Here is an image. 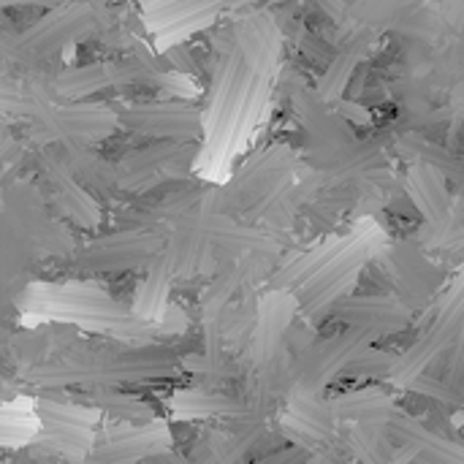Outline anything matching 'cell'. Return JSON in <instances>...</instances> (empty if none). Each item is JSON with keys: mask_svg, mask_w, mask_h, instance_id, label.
I'll list each match as a JSON object with an SVG mask.
<instances>
[{"mask_svg": "<svg viewBox=\"0 0 464 464\" xmlns=\"http://www.w3.org/2000/svg\"><path fill=\"white\" fill-rule=\"evenodd\" d=\"M87 405L98 408L103 416L114 419V421H125V424H147L155 421V411L130 394H120L117 389H90L87 397H82Z\"/></svg>", "mask_w": 464, "mask_h": 464, "instance_id": "f546056e", "label": "cell"}, {"mask_svg": "<svg viewBox=\"0 0 464 464\" xmlns=\"http://www.w3.org/2000/svg\"><path fill=\"white\" fill-rule=\"evenodd\" d=\"M196 155L198 147L179 139H158L128 150L120 160V190L128 196H144L171 177H185Z\"/></svg>", "mask_w": 464, "mask_h": 464, "instance_id": "5b68a950", "label": "cell"}, {"mask_svg": "<svg viewBox=\"0 0 464 464\" xmlns=\"http://www.w3.org/2000/svg\"><path fill=\"white\" fill-rule=\"evenodd\" d=\"M22 307L35 315L76 324L87 332H114L136 318L133 307H122L98 285L87 283H33L22 294Z\"/></svg>", "mask_w": 464, "mask_h": 464, "instance_id": "7a4b0ae2", "label": "cell"}, {"mask_svg": "<svg viewBox=\"0 0 464 464\" xmlns=\"http://www.w3.org/2000/svg\"><path fill=\"white\" fill-rule=\"evenodd\" d=\"M280 33V24L266 11H245L234 24V44L242 52L247 68L261 79H272L277 68Z\"/></svg>", "mask_w": 464, "mask_h": 464, "instance_id": "ac0fdd59", "label": "cell"}, {"mask_svg": "<svg viewBox=\"0 0 464 464\" xmlns=\"http://www.w3.org/2000/svg\"><path fill=\"white\" fill-rule=\"evenodd\" d=\"M38 169L46 177V182L52 185V204L57 207V212L65 220H71L82 228H98L101 226L103 212L95 204L92 193L73 177L60 141L38 147Z\"/></svg>", "mask_w": 464, "mask_h": 464, "instance_id": "8fae6325", "label": "cell"}, {"mask_svg": "<svg viewBox=\"0 0 464 464\" xmlns=\"http://www.w3.org/2000/svg\"><path fill=\"white\" fill-rule=\"evenodd\" d=\"M386 435H389V424H353L348 435L353 457L364 462H383L386 454L381 449L386 446Z\"/></svg>", "mask_w": 464, "mask_h": 464, "instance_id": "836d02e7", "label": "cell"}, {"mask_svg": "<svg viewBox=\"0 0 464 464\" xmlns=\"http://www.w3.org/2000/svg\"><path fill=\"white\" fill-rule=\"evenodd\" d=\"M166 239L160 231H144V228H120L114 234L98 237L87 242L76 253V266L84 272H125V269H141L150 266Z\"/></svg>", "mask_w": 464, "mask_h": 464, "instance_id": "30bf717a", "label": "cell"}, {"mask_svg": "<svg viewBox=\"0 0 464 464\" xmlns=\"http://www.w3.org/2000/svg\"><path fill=\"white\" fill-rule=\"evenodd\" d=\"M207 198L204 190L196 188H182L174 193H166L155 201H139V204H128L114 215V223L120 228H144L152 231V226H163V223H174L182 215H188L190 209L201 207Z\"/></svg>", "mask_w": 464, "mask_h": 464, "instance_id": "7402d4cb", "label": "cell"}, {"mask_svg": "<svg viewBox=\"0 0 464 464\" xmlns=\"http://www.w3.org/2000/svg\"><path fill=\"white\" fill-rule=\"evenodd\" d=\"M449 375L451 381H459L464 378V321H462V332L454 343V359H451V367H449Z\"/></svg>", "mask_w": 464, "mask_h": 464, "instance_id": "74e56055", "label": "cell"}, {"mask_svg": "<svg viewBox=\"0 0 464 464\" xmlns=\"http://www.w3.org/2000/svg\"><path fill=\"white\" fill-rule=\"evenodd\" d=\"M234 3H245V0H150L147 3V24L160 33L166 27H174L179 22L196 19V16H207V14H218L226 5Z\"/></svg>", "mask_w": 464, "mask_h": 464, "instance_id": "f1b7e54d", "label": "cell"}, {"mask_svg": "<svg viewBox=\"0 0 464 464\" xmlns=\"http://www.w3.org/2000/svg\"><path fill=\"white\" fill-rule=\"evenodd\" d=\"M3 220L8 228L49 256H71L73 239L44 207V196L30 182H8L3 190Z\"/></svg>", "mask_w": 464, "mask_h": 464, "instance_id": "8992f818", "label": "cell"}, {"mask_svg": "<svg viewBox=\"0 0 464 464\" xmlns=\"http://www.w3.org/2000/svg\"><path fill=\"white\" fill-rule=\"evenodd\" d=\"M397 150L402 155H408L413 163H430V166L440 169L449 177H459L464 169L459 158L454 152H449L446 147H440L435 141H427V139H419V136H411V133L397 139Z\"/></svg>", "mask_w": 464, "mask_h": 464, "instance_id": "1f68e13d", "label": "cell"}, {"mask_svg": "<svg viewBox=\"0 0 464 464\" xmlns=\"http://www.w3.org/2000/svg\"><path fill=\"white\" fill-rule=\"evenodd\" d=\"M457 193H459V198H464V169L462 174H459V188H457Z\"/></svg>", "mask_w": 464, "mask_h": 464, "instance_id": "ab89813d", "label": "cell"}, {"mask_svg": "<svg viewBox=\"0 0 464 464\" xmlns=\"http://www.w3.org/2000/svg\"><path fill=\"white\" fill-rule=\"evenodd\" d=\"M73 177L101 198H114L120 190V163H109L103 155L87 147V141H60Z\"/></svg>", "mask_w": 464, "mask_h": 464, "instance_id": "cb8c5ba5", "label": "cell"}, {"mask_svg": "<svg viewBox=\"0 0 464 464\" xmlns=\"http://www.w3.org/2000/svg\"><path fill=\"white\" fill-rule=\"evenodd\" d=\"M329 408L337 421L351 424H392L400 411L383 389H356L348 394H337L329 400Z\"/></svg>", "mask_w": 464, "mask_h": 464, "instance_id": "484cf974", "label": "cell"}, {"mask_svg": "<svg viewBox=\"0 0 464 464\" xmlns=\"http://www.w3.org/2000/svg\"><path fill=\"white\" fill-rule=\"evenodd\" d=\"M169 411L174 419L193 421V419H237L247 413V405L237 397H226L218 392H196L182 389L169 397Z\"/></svg>", "mask_w": 464, "mask_h": 464, "instance_id": "4316f807", "label": "cell"}, {"mask_svg": "<svg viewBox=\"0 0 464 464\" xmlns=\"http://www.w3.org/2000/svg\"><path fill=\"white\" fill-rule=\"evenodd\" d=\"M3 8H14V5H35V8H57L63 3H71V0H0Z\"/></svg>", "mask_w": 464, "mask_h": 464, "instance_id": "f35d334b", "label": "cell"}, {"mask_svg": "<svg viewBox=\"0 0 464 464\" xmlns=\"http://www.w3.org/2000/svg\"><path fill=\"white\" fill-rule=\"evenodd\" d=\"M413 5L416 0H353L348 8V19L381 30V27H392Z\"/></svg>", "mask_w": 464, "mask_h": 464, "instance_id": "d6a6232c", "label": "cell"}, {"mask_svg": "<svg viewBox=\"0 0 464 464\" xmlns=\"http://www.w3.org/2000/svg\"><path fill=\"white\" fill-rule=\"evenodd\" d=\"M378 46V30L375 27H367V24H359L348 38L345 44L337 49V54L332 57V63L326 65V73L321 76L318 82V95L329 103H337L343 98V92L348 90L356 68L375 52Z\"/></svg>", "mask_w": 464, "mask_h": 464, "instance_id": "44dd1931", "label": "cell"}, {"mask_svg": "<svg viewBox=\"0 0 464 464\" xmlns=\"http://www.w3.org/2000/svg\"><path fill=\"white\" fill-rule=\"evenodd\" d=\"M337 321H343L348 329H359L372 337L400 334L413 324V307H408L400 299L392 296H345L334 307Z\"/></svg>", "mask_w": 464, "mask_h": 464, "instance_id": "2e32d148", "label": "cell"}, {"mask_svg": "<svg viewBox=\"0 0 464 464\" xmlns=\"http://www.w3.org/2000/svg\"><path fill=\"white\" fill-rule=\"evenodd\" d=\"M171 449V430L166 421L147 424H117L103 430V440L90 454L92 462H141L155 459L160 451Z\"/></svg>", "mask_w": 464, "mask_h": 464, "instance_id": "5bb4252c", "label": "cell"}, {"mask_svg": "<svg viewBox=\"0 0 464 464\" xmlns=\"http://www.w3.org/2000/svg\"><path fill=\"white\" fill-rule=\"evenodd\" d=\"M269 261L272 256H264V253H256V256H245V258H237V261H228L212 280V285L201 294L198 299V310H201V321L204 326L207 324H220L223 313L228 310V302L234 299V294L264 277L266 269H269Z\"/></svg>", "mask_w": 464, "mask_h": 464, "instance_id": "ffe728a7", "label": "cell"}, {"mask_svg": "<svg viewBox=\"0 0 464 464\" xmlns=\"http://www.w3.org/2000/svg\"><path fill=\"white\" fill-rule=\"evenodd\" d=\"M285 92L294 98V106L302 117L310 160L318 169L329 166L353 141L348 120L340 111H332L329 101H324L318 95V90H307V84L302 79H296L291 87H285Z\"/></svg>", "mask_w": 464, "mask_h": 464, "instance_id": "ba28073f", "label": "cell"}, {"mask_svg": "<svg viewBox=\"0 0 464 464\" xmlns=\"http://www.w3.org/2000/svg\"><path fill=\"white\" fill-rule=\"evenodd\" d=\"M120 128L147 139L193 141L204 136V111L188 101H150V103H111Z\"/></svg>", "mask_w": 464, "mask_h": 464, "instance_id": "9c48e42d", "label": "cell"}, {"mask_svg": "<svg viewBox=\"0 0 464 464\" xmlns=\"http://www.w3.org/2000/svg\"><path fill=\"white\" fill-rule=\"evenodd\" d=\"M337 111L348 120V122H356V125H370V111L362 106V103H356V101H345V98H340L337 103Z\"/></svg>", "mask_w": 464, "mask_h": 464, "instance_id": "8d00e7d4", "label": "cell"}, {"mask_svg": "<svg viewBox=\"0 0 464 464\" xmlns=\"http://www.w3.org/2000/svg\"><path fill=\"white\" fill-rule=\"evenodd\" d=\"M299 313V296L294 291L269 288L261 296L258 304V326L253 337L256 364L272 367L277 356H285V334L294 324V315Z\"/></svg>", "mask_w": 464, "mask_h": 464, "instance_id": "e0dca14e", "label": "cell"}, {"mask_svg": "<svg viewBox=\"0 0 464 464\" xmlns=\"http://www.w3.org/2000/svg\"><path fill=\"white\" fill-rule=\"evenodd\" d=\"M101 11L90 3H63L52 8L46 16L33 22L24 33H19L14 41H8V54L11 57H46L54 54L57 49L73 46L79 41L92 38L101 33Z\"/></svg>", "mask_w": 464, "mask_h": 464, "instance_id": "277c9868", "label": "cell"}, {"mask_svg": "<svg viewBox=\"0 0 464 464\" xmlns=\"http://www.w3.org/2000/svg\"><path fill=\"white\" fill-rule=\"evenodd\" d=\"M296 169V155L285 144H272L264 152H258L226 188L207 193V204L218 212L234 215L247 212L250 218H258L264 209L261 204L272 201L285 185L288 174Z\"/></svg>", "mask_w": 464, "mask_h": 464, "instance_id": "3957f363", "label": "cell"}, {"mask_svg": "<svg viewBox=\"0 0 464 464\" xmlns=\"http://www.w3.org/2000/svg\"><path fill=\"white\" fill-rule=\"evenodd\" d=\"M446 16L440 14V11H435V8H430V5H413L408 14H402L389 30L394 33V35H400V38H405V41H416V44H435L440 35H443V30H446Z\"/></svg>", "mask_w": 464, "mask_h": 464, "instance_id": "4dcf8cb0", "label": "cell"}, {"mask_svg": "<svg viewBox=\"0 0 464 464\" xmlns=\"http://www.w3.org/2000/svg\"><path fill=\"white\" fill-rule=\"evenodd\" d=\"M405 392H413V394H419L424 400H432V402H438L443 408H462V397L457 394V389H451L449 383H443L438 378H430L424 372L419 378H413L405 386Z\"/></svg>", "mask_w": 464, "mask_h": 464, "instance_id": "d590c367", "label": "cell"}, {"mask_svg": "<svg viewBox=\"0 0 464 464\" xmlns=\"http://www.w3.org/2000/svg\"><path fill=\"white\" fill-rule=\"evenodd\" d=\"M405 193L416 204V209L427 218V223H449L454 212V196L443 182V171L430 163H413L402 182Z\"/></svg>", "mask_w": 464, "mask_h": 464, "instance_id": "603a6c76", "label": "cell"}, {"mask_svg": "<svg viewBox=\"0 0 464 464\" xmlns=\"http://www.w3.org/2000/svg\"><path fill=\"white\" fill-rule=\"evenodd\" d=\"M198 218H201V226L209 237V245H212L218 261H237V258L256 256V253L275 258L280 253V242L269 231L253 228V226H239L231 215L212 209L207 204V198L198 207Z\"/></svg>", "mask_w": 464, "mask_h": 464, "instance_id": "4fadbf2b", "label": "cell"}, {"mask_svg": "<svg viewBox=\"0 0 464 464\" xmlns=\"http://www.w3.org/2000/svg\"><path fill=\"white\" fill-rule=\"evenodd\" d=\"M389 432L394 440H400V446L413 449L419 457H430L435 462H464V443H451L443 435L432 432L430 427H424L419 419L408 416L405 411H397Z\"/></svg>", "mask_w": 464, "mask_h": 464, "instance_id": "d4e9b609", "label": "cell"}, {"mask_svg": "<svg viewBox=\"0 0 464 464\" xmlns=\"http://www.w3.org/2000/svg\"><path fill=\"white\" fill-rule=\"evenodd\" d=\"M160 256L171 266L177 280H188L196 275H212L215 272L218 256H215L209 237L201 226L198 207L171 223Z\"/></svg>", "mask_w": 464, "mask_h": 464, "instance_id": "7c38bea8", "label": "cell"}, {"mask_svg": "<svg viewBox=\"0 0 464 464\" xmlns=\"http://www.w3.org/2000/svg\"><path fill=\"white\" fill-rule=\"evenodd\" d=\"M372 340H375L372 334L351 329L345 334L310 343L304 351H299L296 362L288 370L291 392L318 397L326 389V383H332L337 375H343L348 370V364L353 362V356L362 348H367Z\"/></svg>", "mask_w": 464, "mask_h": 464, "instance_id": "52a82bcc", "label": "cell"}, {"mask_svg": "<svg viewBox=\"0 0 464 464\" xmlns=\"http://www.w3.org/2000/svg\"><path fill=\"white\" fill-rule=\"evenodd\" d=\"M163 253V250H160ZM174 272L171 266L163 261V256H158L152 264H150V275L147 280L139 285L136 291V299H133V313L144 321H160L166 315V310L171 307L169 304V291L174 285Z\"/></svg>", "mask_w": 464, "mask_h": 464, "instance_id": "83f0119b", "label": "cell"}, {"mask_svg": "<svg viewBox=\"0 0 464 464\" xmlns=\"http://www.w3.org/2000/svg\"><path fill=\"white\" fill-rule=\"evenodd\" d=\"M464 313L454 310V313H443V318L430 326L419 343H413V348L397 359V364L392 367V372L386 375V381H392V386L397 389H405L413 378H419L446 348H451L462 332Z\"/></svg>", "mask_w": 464, "mask_h": 464, "instance_id": "d6986e66", "label": "cell"}, {"mask_svg": "<svg viewBox=\"0 0 464 464\" xmlns=\"http://www.w3.org/2000/svg\"><path fill=\"white\" fill-rule=\"evenodd\" d=\"M182 362L169 351L101 359V362H71V364H41L24 372V381L35 389H122L177 378Z\"/></svg>", "mask_w": 464, "mask_h": 464, "instance_id": "6da1fadb", "label": "cell"}, {"mask_svg": "<svg viewBox=\"0 0 464 464\" xmlns=\"http://www.w3.org/2000/svg\"><path fill=\"white\" fill-rule=\"evenodd\" d=\"M375 258L381 261L386 275L400 285L408 307L416 310V307L430 304V299L438 288V269L430 264L421 245H411V242L386 245Z\"/></svg>", "mask_w": 464, "mask_h": 464, "instance_id": "9a60e30c", "label": "cell"}, {"mask_svg": "<svg viewBox=\"0 0 464 464\" xmlns=\"http://www.w3.org/2000/svg\"><path fill=\"white\" fill-rule=\"evenodd\" d=\"M103 3H117V0H103Z\"/></svg>", "mask_w": 464, "mask_h": 464, "instance_id": "60d3db41", "label": "cell"}, {"mask_svg": "<svg viewBox=\"0 0 464 464\" xmlns=\"http://www.w3.org/2000/svg\"><path fill=\"white\" fill-rule=\"evenodd\" d=\"M397 359L400 356L386 353V351H372V345H367V348H362L353 356V362L348 364L345 375H370V378L381 375V378H386L392 372V367L397 364Z\"/></svg>", "mask_w": 464, "mask_h": 464, "instance_id": "e575fe53", "label": "cell"}]
</instances>
